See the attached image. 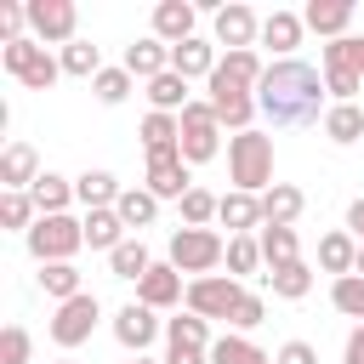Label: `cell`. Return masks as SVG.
I'll return each mask as SVG.
<instances>
[{"label":"cell","instance_id":"1","mask_svg":"<svg viewBox=\"0 0 364 364\" xmlns=\"http://www.w3.org/2000/svg\"><path fill=\"white\" fill-rule=\"evenodd\" d=\"M256 108L273 131H301V125H318L330 108H324V74L313 63H296V57H279L267 63L262 85H256Z\"/></svg>","mask_w":364,"mask_h":364},{"label":"cell","instance_id":"2","mask_svg":"<svg viewBox=\"0 0 364 364\" xmlns=\"http://www.w3.org/2000/svg\"><path fill=\"white\" fill-rule=\"evenodd\" d=\"M228 176H233L239 193H256L262 199L273 188V136H262V131L228 136Z\"/></svg>","mask_w":364,"mask_h":364},{"label":"cell","instance_id":"3","mask_svg":"<svg viewBox=\"0 0 364 364\" xmlns=\"http://www.w3.org/2000/svg\"><path fill=\"white\" fill-rule=\"evenodd\" d=\"M0 63H6V74H17L28 91H51L57 74H63V57H51L40 40H11V46H0Z\"/></svg>","mask_w":364,"mask_h":364},{"label":"cell","instance_id":"4","mask_svg":"<svg viewBox=\"0 0 364 364\" xmlns=\"http://www.w3.org/2000/svg\"><path fill=\"white\" fill-rule=\"evenodd\" d=\"M23 239H28V256L46 267V262H74V250L85 245V228L74 216H40Z\"/></svg>","mask_w":364,"mask_h":364},{"label":"cell","instance_id":"5","mask_svg":"<svg viewBox=\"0 0 364 364\" xmlns=\"http://www.w3.org/2000/svg\"><path fill=\"white\" fill-rule=\"evenodd\" d=\"M216 262H228V239L210 233V228H176L171 233V267L176 273H210Z\"/></svg>","mask_w":364,"mask_h":364},{"label":"cell","instance_id":"6","mask_svg":"<svg viewBox=\"0 0 364 364\" xmlns=\"http://www.w3.org/2000/svg\"><path fill=\"white\" fill-rule=\"evenodd\" d=\"M239 279L233 273H205V279H188V313L199 318H228L239 307Z\"/></svg>","mask_w":364,"mask_h":364},{"label":"cell","instance_id":"7","mask_svg":"<svg viewBox=\"0 0 364 364\" xmlns=\"http://www.w3.org/2000/svg\"><path fill=\"white\" fill-rule=\"evenodd\" d=\"M28 28L40 46H74L80 11H74V0H28Z\"/></svg>","mask_w":364,"mask_h":364},{"label":"cell","instance_id":"8","mask_svg":"<svg viewBox=\"0 0 364 364\" xmlns=\"http://www.w3.org/2000/svg\"><path fill=\"white\" fill-rule=\"evenodd\" d=\"M216 136H222V125H216L210 102H188V108H182V159H188V165L216 159V148H222Z\"/></svg>","mask_w":364,"mask_h":364},{"label":"cell","instance_id":"9","mask_svg":"<svg viewBox=\"0 0 364 364\" xmlns=\"http://www.w3.org/2000/svg\"><path fill=\"white\" fill-rule=\"evenodd\" d=\"M97 318H102V301L85 290V296H74V301L57 307V318H51V341H57V347H80V341H91Z\"/></svg>","mask_w":364,"mask_h":364},{"label":"cell","instance_id":"10","mask_svg":"<svg viewBox=\"0 0 364 364\" xmlns=\"http://www.w3.org/2000/svg\"><path fill=\"white\" fill-rule=\"evenodd\" d=\"M205 85H210V97H205V102H210L216 125H228L233 136H239V131H250V114H262V108H256V91H239V85H222V80H205Z\"/></svg>","mask_w":364,"mask_h":364},{"label":"cell","instance_id":"11","mask_svg":"<svg viewBox=\"0 0 364 364\" xmlns=\"http://www.w3.org/2000/svg\"><path fill=\"white\" fill-rule=\"evenodd\" d=\"M142 188L154 199H188L193 193V176H188V159L182 154H148V176Z\"/></svg>","mask_w":364,"mask_h":364},{"label":"cell","instance_id":"12","mask_svg":"<svg viewBox=\"0 0 364 364\" xmlns=\"http://www.w3.org/2000/svg\"><path fill=\"white\" fill-rule=\"evenodd\" d=\"M136 301L142 307H176V301H188V284H182V273L171 267V262H154L142 279H136Z\"/></svg>","mask_w":364,"mask_h":364},{"label":"cell","instance_id":"13","mask_svg":"<svg viewBox=\"0 0 364 364\" xmlns=\"http://www.w3.org/2000/svg\"><path fill=\"white\" fill-rule=\"evenodd\" d=\"M159 336V318H154V307H142V301H125L119 313H114V341L125 347V353H136L142 358V347Z\"/></svg>","mask_w":364,"mask_h":364},{"label":"cell","instance_id":"14","mask_svg":"<svg viewBox=\"0 0 364 364\" xmlns=\"http://www.w3.org/2000/svg\"><path fill=\"white\" fill-rule=\"evenodd\" d=\"M262 34V23H256V11L250 6H216V46H228V51H250V40Z\"/></svg>","mask_w":364,"mask_h":364},{"label":"cell","instance_id":"15","mask_svg":"<svg viewBox=\"0 0 364 364\" xmlns=\"http://www.w3.org/2000/svg\"><path fill=\"white\" fill-rule=\"evenodd\" d=\"M193 23H199V11H193L188 0H159V6H154V40H165V46L193 40Z\"/></svg>","mask_w":364,"mask_h":364},{"label":"cell","instance_id":"16","mask_svg":"<svg viewBox=\"0 0 364 364\" xmlns=\"http://www.w3.org/2000/svg\"><path fill=\"white\" fill-rule=\"evenodd\" d=\"M216 63H222V57H216V46H210V40H199V34H193V40H182V46H171V74H182V80H210V74H216Z\"/></svg>","mask_w":364,"mask_h":364},{"label":"cell","instance_id":"17","mask_svg":"<svg viewBox=\"0 0 364 364\" xmlns=\"http://www.w3.org/2000/svg\"><path fill=\"white\" fill-rule=\"evenodd\" d=\"M0 182H6V193H28V188L40 182V154H34L28 142H11V148L0 154Z\"/></svg>","mask_w":364,"mask_h":364},{"label":"cell","instance_id":"18","mask_svg":"<svg viewBox=\"0 0 364 364\" xmlns=\"http://www.w3.org/2000/svg\"><path fill=\"white\" fill-rule=\"evenodd\" d=\"M301 23L324 40H347V23H353V0H307Z\"/></svg>","mask_w":364,"mask_h":364},{"label":"cell","instance_id":"19","mask_svg":"<svg viewBox=\"0 0 364 364\" xmlns=\"http://www.w3.org/2000/svg\"><path fill=\"white\" fill-rule=\"evenodd\" d=\"M119 68H125L131 80H159V74L171 68V46L148 34V40H136V46H125V63H119Z\"/></svg>","mask_w":364,"mask_h":364},{"label":"cell","instance_id":"20","mask_svg":"<svg viewBox=\"0 0 364 364\" xmlns=\"http://www.w3.org/2000/svg\"><path fill=\"white\" fill-rule=\"evenodd\" d=\"M301 210H307V193L290 188V182H273V188L262 193V228H290Z\"/></svg>","mask_w":364,"mask_h":364},{"label":"cell","instance_id":"21","mask_svg":"<svg viewBox=\"0 0 364 364\" xmlns=\"http://www.w3.org/2000/svg\"><path fill=\"white\" fill-rule=\"evenodd\" d=\"M216 222H222L233 239H239V233H256V228H262V199L233 188V193H222V210H216Z\"/></svg>","mask_w":364,"mask_h":364},{"label":"cell","instance_id":"22","mask_svg":"<svg viewBox=\"0 0 364 364\" xmlns=\"http://www.w3.org/2000/svg\"><path fill=\"white\" fill-rule=\"evenodd\" d=\"M318 267H324V273H336V279H347V273L358 267V239H353L347 228L324 233V239H318Z\"/></svg>","mask_w":364,"mask_h":364},{"label":"cell","instance_id":"23","mask_svg":"<svg viewBox=\"0 0 364 364\" xmlns=\"http://www.w3.org/2000/svg\"><path fill=\"white\" fill-rule=\"evenodd\" d=\"M262 74H267V68H262V57H256V51H228V57L216 63V74H210V80L239 85V91H256V85H262Z\"/></svg>","mask_w":364,"mask_h":364},{"label":"cell","instance_id":"24","mask_svg":"<svg viewBox=\"0 0 364 364\" xmlns=\"http://www.w3.org/2000/svg\"><path fill=\"white\" fill-rule=\"evenodd\" d=\"M119 193H125V188H119L108 171H85V176H74V199H80L85 210H114Z\"/></svg>","mask_w":364,"mask_h":364},{"label":"cell","instance_id":"25","mask_svg":"<svg viewBox=\"0 0 364 364\" xmlns=\"http://www.w3.org/2000/svg\"><path fill=\"white\" fill-rule=\"evenodd\" d=\"M28 199H34V210H40V216H68L74 182H68V176H57V171H40V182L28 188Z\"/></svg>","mask_w":364,"mask_h":364},{"label":"cell","instance_id":"26","mask_svg":"<svg viewBox=\"0 0 364 364\" xmlns=\"http://www.w3.org/2000/svg\"><path fill=\"white\" fill-rule=\"evenodd\" d=\"M80 228H85V245H91V250H108V256H114V250L125 245V222H119V210H85Z\"/></svg>","mask_w":364,"mask_h":364},{"label":"cell","instance_id":"27","mask_svg":"<svg viewBox=\"0 0 364 364\" xmlns=\"http://www.w3.org/2000/svg\"><path fill=\"white\" fill-rule=\"evenodd\" d=\"M142 148L148 154H182V114H148L142 119Z\"/></svg>","mask_w":364,"mask_h":364},{"label":"cell","instance_id":"28","mask_svg":"<svg viewBox=\"0 0 364 364\" xmlns=\"http://www.w3.org/2000/svg\"><path fill=\"white\" fill-rule=\"evenodd\" d=\"M301 28H307V23H301L296 11H273V17H262V46H273L279 57H290V51L301 46Z\"/></svg>","mask_w":364,"mask_h":364},{"label":"cell","instance_id":"29","mask_svg":"<svg viewBox=\"0 0 364 364\" xmlns=\"http://www.w3.org/2000/svg\"><path fill=\"white\" fill-rule=\"evenodd\" d=\"M34 279H40V290H46V296H57V307H63V301H74V296H85V290H80V267H74V262H46Z\"/></svg>","mask_w":364,"mask_h":364},{"label":"cell","instance_id":"30","mask_svg":"<svg viewBox=\"0 0 364 364\" xmlns=\"http://www.w3.org/2000/svg\"><path fill=\"white\" fill-rule=\"evenodd\" d=\"M148 102H154V114H182L188 108V80L165 68L159 80H148Z\"/></svg>","mask_w":364,"mask_h":364},{"label":"cell","instance_id":"31","mask_svg":"<svg viewBox=\"0 0 364 364\" xmlns=\"http://www.w3.org/2000/svg\"><path fill=\"white\" fill-rule=\"evenodd\" d=\"M324 136L341 142V148L358 142V136H364V108H358V102H336V108L324 114Z\"/></svg>","mask_w":364,"mask_h":364},{"label":"cell","instance_id":"32","mask_svg":"<svg viewBox=\"0 0 364 364\" xmlns=\"http://www.w3.org/2000/svg\"><path fill=\"white\" fill-rule=\"evenodd\" d=\"M165 341H171V347H199V353H210V318H199V313L165 318Z\"/></svg>","mask_w":364,"mask_h":364},{"label":"cell","instance_id":"33","mask_svg":"<svg viewBox=\"0 0 364 364\" xmlns=\"http://www.w3.org/2000/svg\"><path fill=\"white\" fill-rule=\"evenodd\" d=\"M114 210H119V222H125V228H154V216H159V199H154L148 188H125Z\"/></svg>","mask_w":364,"mask_h":364},{"label":"cell","instance_id":"34","mask_svg":"<svg viewBox=\"0 0 364 364\" xmlns=\"http://www.w3.org/2000/svg\"><path fill=\"white\" fill-rule=\"evenodd\" d=\"M267 284H273V296L301 301V296L313 290V267H307V262H284V267H273V273H267Z\"/></svg>","mask_w":364,"mask_h":364},{"label":"cell","instance_id":"35","mask_svg":"<svg viewBox=\"0 0 364 364\" xmlns=\"http://www.w3.org/2000/svg\"><path fill=\"white\" fill-rule=\"evenodd\" d=\"M210 364H273L250 336H222V341H210Z\"/></svg>","mask_w":364,"mask_h":364},{"label":"cell","instance_id":"36","mask_svg":"<svg viewBox=\"0 0 364 364\" xmlns=\"http://www.w3.org/2000/svg\"><path fill=\"white\" fill-rule=\"evenodd\" d=\"M63 74H74V80H97V74H102V51H97L91 40L63 46Z\"/></svg>","mask_w":364,"mask_h":364},{"label":"cell","instance_id":"37","mask_svg":"<svg viewBox=\"0 0 364 364\" xmlns=\"http://www.w3.org/2000/svg\"><path fill=\"white\" fill-rule=\"evenodd\" d=\"M318 57H324V91H330L336 102H353L364 80H358V74H353V68H347L341 57H330V51H318Z\"/></svg>","mask_w":364,"mask_h":364},{"label":"cell","instance_id":"38","mask_svg":"<svg viewBox=\"0 0 364 364\" xmlns=\"http://www.w3.org/2000/svg\"><path fill=\"white\" fill-rule=\"evenodd\" d=\"M256 239H262V262H267V267L301 262V256H296V228H262Z\"/></svg>","mask_w":364,"mask_h":364},{"label":"cell","instance_id":"39","mask_svg":"<svg viewBox=\"0 0 364 364\" xmlns=\"http://www.w3.org/2000/svg\"><path fill=\"white\" fill-rule=\"evenodd\" d=\"M108 267H114V279H142V273L154 267V256H148V245H142V239H125V245L108 256Z\"/></svg>","mask_w":364,"mask_h":364},{"label":"cell","instance_id":"40","mask_svg":"<svg viewBox=\"0 0 364 364\" xmlns=\"http://www.w3.org/2000/svg\"><path fill=\"white\" fill-rule=\"evenodd\" d=\"M256 267H262V239H256V233L228 239V273H233V279H245V273H256Z\"/></svg>","mask_w":364,"mask_h":364},{"label":"cell","instance_id":"41","mask_svg":"<svg viewBox=\"0 0 364 364\" xmlns=\"http://www.w3.org/2000/svg\"><path fill=\"white\" fill-rule=\"evenodd\" d=\"M330 301H336V313H347V318H364V273H347V279H336V284H330Z\"/></svg>","mask_w":364,"mask_h":364},{"label":"cell","instance_id":"42","mask_svg":"<svg viewBox=\"0 0 364 364\" xmlns=\"http://www.w3.org/2000/svg\"><path fill=\"white\" fill-rule=\"evenodd\" d=\"M216 210H222V199H216L210 188H193V193L182 199V228H210Z\"/></svg>","mask_w":364,"mask_h":364},{"label":"cell","instance_id":"43","mask_svg":"<svg viewBox=\"0 0 364 364\" xmlns=\"http://www.w3.org/2000/svg\"><path fill=\"white\" fill-rule=\"evenodd\" d=\"M131 85H136V80H131L125 68H102V74L91 80V91H97V102H108V108H114V102H125V97H131Z\"/></svg>","mask_w":364,"mask_h":364},{"label":"cell","instance_id":"44","mask_svg":"<svg viewBox=\"0 0 364 364\" xmlns=\"http://www.w3.org/2000/svg\"><path fill=\"white\" fill-rule=\"evenodd\" d=\"M0 222L28 233V228L40 222V210H34V199H28V193H0Z\"/></svg>","mask_w":364,"mask_h":364},{"label":"cell","instance_id":"45","mask_svg":"<svg viewBox=\"0 0 364 364\" xmlns=\"http://www.w3.org/2000/svg\"><path fill=\"white\" fill-rule=\"evenodd\" d=\"M28 347H34V341H28L23 324H6V330H0V364H28Z\"/></svg>","mask_w":364,"mask_h":364},{"label":"cell","instance_id":"46","mask_svg":"<svg viewBox=\"0 0 364 364\" xmlns=\"http://www.w3.org/2000/svg\"><path fill=\"white\" fill-rule=\"evenodd\" d=\"M262 313H267V301L245 290V296H239V307L228 313V324H233V330H256V324H262Z\"/></svg>","mask_w":364,"mask_h":364},{"label":"cell","instance_id":"47","mask_svg":"<svg viewBox=\"0 0 364 364\" xmlns=\"http://www.w3.org/2000/svg\"><path fill=\"white\" fill-rule=\"evenodd\" d=\"M324 51H330V57H341V63H347V68H353V74L364 80V34H347V40H330Z\"/></svg>","mask_w":364,"mask_h":364},{"label":"cell","instance_id":"48","mask_svg":"<svg viewBox=\"0 0 364 364\" xmlns=\"http://www.w3.org/2000/svg\"><path fill=\"white\" fill-rule=\"evenodd\" d=\"M23 23H28V6H0V34H6V46H11V40H28Z\"/></svg>","mask_w":364,"mask_h":364},{"label":"cell","instance_id":"49","mask_svg":"<svg viewBox=\"0 0 364 364\" xmlns=\"http://www.w3.org/2000/svg\"><path fill=\"white\" fill-rule=\"evenodd\" d=\"M273 364H318V353H313L307 341H284V347L273 353Z\"/></svg>","mask_w":364,"mask_h":364},{"label":"cell","instance_id":"50","mask_svg":"<svg viewBox=\"0 0 364 364\" xmlns=\"http://www.w3.org/2000/svg\"><path fill=\"white\" fill-rule=\"evenodd\" d=\"M165 364H210V353H199V347H171Z\"/></svg>","mask_w":364,"mask_h":364},{"label":"cell","instance_id":"51","mask_svg":"<svg viewBox=\"0 0 364 364\" xmlns=\"http://www.w3.org/2000/svg\"><path fill=\"white\" fill-rule=\"evenodd\" d=\"M341 364H364V324L347 336V347H341Z\"/></svg>","mask_w":364,"mask_h":364},{"label":"cell","instance_id":"52","mask_svg":"<svg viewBox=\"0 0 364 364\" xmlns=\"http://www.w3.org/2000/svg\"><path fill=\"white\" fill-rule=\"evenodd\" d=\"M347 233L364 245V199H353V205H347Z\"/></svg>","mask_w":364,"mask_h":364},{"label":"cell","instance_id":"53","mask_svg":"<svg viewBox=\"0 0 364 364\" xmlns=\"http://www.w3.org/2000/svg\"><path fill=\"white\" fill-rule=\"evenodd\" d=\"M353 273H364V245H358V267H353Z\"/></svg>","mask_w":364,"mask_h":364},{"label":"cell","instance_id":"54","mask_svg":"<svg viewBox=\"0 0 364 364\" xmlns=\"http://www.w3.org/2000/svg\"><path fill=\"white\" fill-rule=\"evenodd\" d=\"M131 364H159V358H131Z\"/></svg>","mask_w":364,"mask_h":364},{"label":"cell","instance_id":"55","mask_svg":"<svg viewBox=\"0 0 364 364\" xmlns=\"http://www.w3.org/2000/svg\"><path fill=\"white\" fill-rule=\"evenodd\" d=\"M57 364H74V358H57Z\"/></svg>","mask_w":364,"mask_h":364}]
</instances>
